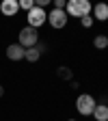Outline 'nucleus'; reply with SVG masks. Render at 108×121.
<instances>
[{"label": "nucleus", "mask_w": 108, "mask_h": 121, "mask_svg": "<svg viewBox=\"0 0 108 121\" xmlns=\"http://www.w3.org/2000/svg\"><path fill=\"white\" fill-rule=\"evenodd\" d=\"M93 11V2L91 0H67L65 13L71 17H82V15H91Z\"/></svg>", "instance_id": "f257e3e1"}, {"label": "nucleus", "mask_w": 108, "mask_h": 121, "mask_svg": "<svg viewBox=\"0 0 108 121\" xmlns=\"http://www.w3.org/2000/svg\"><path fill=\"white\" fill-rule=\"evenodd\" d=\"M95 106H97L95 97L89 95V93H80L78 97H76V110H78L82 117H91L93 110H95Z\"/></svg>", "instance_id": "f03ea898"}, {"label": "nucleus", "mask_w": 108, "mask_h": 121, "mask_svg": "<svg viewBox=\"0 0 108 121\" xmlns=\"http://www.w3.org/2000/svg\"><path fill=\"white\" fill-rule=\"evenodd\" d=\"M17 43L22 45V48H33V45L39 43V33H37V28L33 26H24L20 30V35H17Z\"/></svg>", "instance_id": "7ed1b4c3"}, {"label": "nucleus", "mask_w": 108, "mask_h": 121, "mask_svg": "<svg viewBox=\"0 0 108 121\" xmlns=\"http://www.w3.org/2000/svg\"><path fill=\"white\" fill-rule=\"evenodd\" d=\"M26 20H28V26L39 28V26H43L45 22H48V13H45V9H41V7H33L30 11H26Z\"/></svg>", "instance_id": "20e7f679"}, {"label": "nucleus", "mask_w": 108, "mask_h": 121, "mask_svg": "<svg viewBox=\"0 0 108 121\" xmlns=\"http://www.w3.org/2000/svg\"><path fill=\"white\" fill-rule=\"evenodd\" d=\"M67 20H69V15L65 13V9H52L50 13H48V22H50V26L52 28H65L67 26Z\"/></svg>", "instance_id": "39448f33"}, {"label": "nucleus", "mask_w": 108, "mask_h": 121, "mask_svg": "<svg viewBox=\"0 0 108 121\" xmlns=\"http://www.w3.org/2000/svg\"><path fill=\"white\" fill-rule=\"evenodd\" d=\"M17 11H20L17 0H2V2H0V13L7 15V17H15Z\"/></svg>", "instance_id": "423d86ee"}, {"label": "nucleus", "mask_w": 108, "mask_h": 121, "mask_svg": "<svg viewBox=\"0 0 108 121\" xmlns=\"http://www.w3.org/2000/svg\"><path fill=\"white\" fill-rule=\"evenodd\" d=\"M24 52H26V48H22L20 43H11V45H7V58L9 60H22L24 58Z\"/></svg>", "instance_id": "0eeeda50"}, {"label": "nucleus", "mask_w": 108, "mask_h": 121, "mask_svg": "<svg viewBox=\"0 0 108 121\" xmlns=\"http://www.w3.org/2000/svg\"><path fill=\"white\" fill-rule=\"evenodd\" d=\"M93 20H97V22H106L108 20V4L106 2H97V4H93Z\"/></svg>", "instance_id": "6e6552de"}, {"label": "nucleus", "mask_w": 108, "mask_h": 121, "mask_svg": "<svg viewBox=\"0 0 108 121\" xmlns=\"http://www.w3.org/2000/svg\"><path fill=\"white\" fill-rule=\"evenodd\" d=\"M95 121H108V104H97L93 110Z\"/></svg>", "instance_id": "1a4fd4ad"}, {"label": "nucleus", "mask_w": 108, "mask_h": 121, "mask_svg": "<svg viewBox=\"0 0 108 121\" xmlns=\"http://www.w3.org/2000/svg\"><path fill=\"white\" fill-rule=\"evenodd\" d=\"M39 58H41V52H39L37 45H33V48H26V52H24V60H28V63H37Z\"/></svg>", "instance_id": "9d476101"}, {"label": "nucleus", "mask_w": 108, "mask_h": 121, "mask_svg": "<svg viewBox=\"0 0 108 121\" xmlns=\"http://www.w3.org/2000/svg\"><path fill=\"white\" fill-rule=\"evenodd\" d=\"M56 76H58L60 80H71V78H73V71H71L69 67H58V69H56Z\"/></svg>", "instance_id": "9b49d317"}, {"label": "nucleus", "mask_w": 108, "mask_h": 121, "mask_svg": "<svg viewBox=\"0 0 108 121\" xmlns=\"http://www.w3.org/2000/svg\"><path fill=\"white\" fill-rule=\"evenodd\" d=\"M93 45L97 50H104V48H108V37L106 35H97L95 39H93Z\"/></svg>", "instance_id": "f8f14e48"}, {"label": "nucleus", "mask_w": 108, "mask_h": 121, "mask_svg": "<svg viewBox=\"0 0 108 121\" xmlns=\"http://www.w3.org/2000/svg\"><path fill=\"white\" fill-rule=\"evenodd\" d=\"M17 4H20V9H24V11H30L35 7V0H17Z\"/></svg>", "instance_id": "ddd939ff"}, {"label": "nucleus", "mask_w": 108, "mask_h": 121, "mask_svg": "<svg viewBox=\"0 0 108 121\" xmlns=\"http://www.w3.org/2000/svg\"><path fill=\"white\" fill-rule=\"evenodd\" d=\"M93 15H82V17H80V24L84 26V28H91V26H93Z\"/></svg>", "instance_id": "4468645a"}, {"label": "nucleus", "mask_w": 108, "mask_h": 121, "mask_svg": "<svg viewBox=\"0 0 108 121\" xmlns=\"http://www.w3.org/2000/svg\"><path fill=\"white\" fill-rule=\"evenodd\" d=\"M52 4H54V9H65L67 0H52Z\"/></svg>", "instance_id": "2eb2a0df"}, {"label": "nucleus", "mask_w": 108, "mask_h": 121, "mask_svg": "<svg viewBox=\"0 0 108 121\" xmlns=\"http://www.w3.org/2000/svg\"><path fill=\"white\" fill-rule=\"evenodd\" d=\"M48 4H52V0H35V7H41V9H45Z\"/></svg>", "instance_id": "dca6fc26"}, {"label": "nucleus", "mask_w": 108, "mask_h": 121, "mask_svg": "<svg viewBox=\"0 0 108 121\" xmlns=\"http://www.w3.org/2000/svg\"><path fill=\"white\" fill-rule=\"evenodd\" d=\"M2 95H4V86L0 84V97H2Z\"/></svg>", "instance_id": "f3484780"}, {"label": "nucleus", "mask_w": 108, "mask_h": 121, "mask_svg": "<svg viewBox=\"0 0 108 121\" xmlns=\"http://www.w3.org/2000/svg\"><path fill=\"white\" fill-rule=\"evenodd\" d=\"M67 121H76V119H67Z\"/></svg>", "instance_id": "a211bd4d"}, {"label": "nucleus", "mask_w": 108, "mask_h": 121, "mask_svg": "<svg viewBox=\"0 0 108 121\" xmlns=\"http://www.w3.org/2000/svg\"><path fill=\"white\" fill-rule=\"evenodd\" d=\"M106 37H108V35H106Z\"/></svg>", "instance_id": "6ab92c4d"}]
</instances>
